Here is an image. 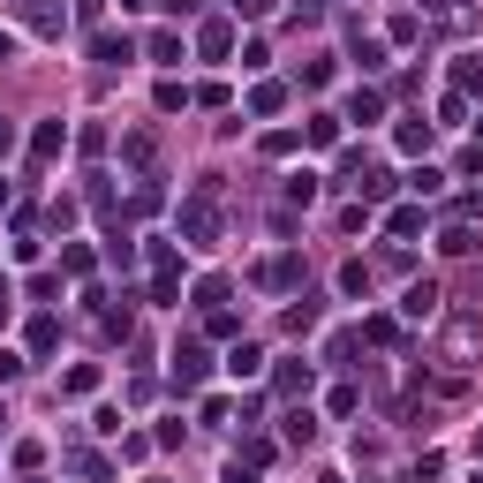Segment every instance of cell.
Masks as SVG:
<instances>
[{
    "label": "cell",
    "mask_w": 483,
    "mask_h": 483,
    "mask_svg": "<svg viewBox=\"0 0 483 483\" xmlns=\"http://www.w3.org/2000/svg\"><path fill=\"white\" fill-rule=\"evenodd\" d=\"M181 242H189V249H212V242H219V204H212V189H197V197L181 204Z\"/></svg>",
    "instance_id": "6da1fadb"
},
{
    "label": "cell",
    "mask_w": 483,
    "mask_h": 483,
    "mask_svg": "<svg viewBox=\"0 0 483 483\" xmlns=\"http://www.w3.org/2000/svg\"><path fill=\"white\" fill-rule=\"evenodd\" d=\"M91 385H98V370H91V363H76L69 377H60V393H76V401H83V393H91Z\"/></svg>",
    "instance_id": "8fae6325"
},
{
    "label": "cell",
    "mask_w": 483,
    "mask_h": 483,
    "mask_svg": "<svg viewBox=\"0 0 483 483\" xmlns=\"http://www.w3.org/2000/svg\"><path fill=\"white\" fill-rule=\"evenodd\" d=\"M91 53H98V60H107V69H114V60H129L136 46H129V31H121V38L107 31V38H91Z\"/></svg>",
    "instance_id": "52a82bcc"
},
{
    "label": "cell",
    "mask_w": 483,
    "mask_h": 483,
    "mask_svg": "<svg viewBox=\"0 0 483 483\" xmlns=\"http://www.w3.org/2000/svg\"><path fill=\"white\" fill-rule=\"evenodd\" d=\"M204 370H212V363H204V348H197V340H181V348H174V393H197V385H204Z\"/></svg>",
    "instance_id": "7a4b0ae2"
},
{
    "label": "cell",
    "mask_w": 483,
    "mask_h": 483,
    "mask_svg": "<svg viewBox=\"0 0 483 483\" xmlns=\"http://www.w3.org/2000/svg\"><path fill=\"white\" fill-rule=\"evenodd\" d=\"M460 83H469V91L483 98V69H476V60H460Z\"/></svg>",
    "instance_id": "2e32d148"
},
{
    "label": "cell",
    "mask_w": 483,
    "mask_h": 483,
    "mask_svg": "<svg viewBox=\"0 0 483 483\" xmlns=\"http://www.w3.org/2000/svg\"><path fill=\"white\" fill-rule=\"evenodd\" d=\"M272 8V0H235V15H265Z\"/></svg>",
    "instance_id": "ac0fdd59"
},
{
    "label": "cell",
    "mask_w": 483,
    "mask_h": 483,
    "mask_svg": "<svg viewBox=\"0 0 483 483\" xmlns=\"http://www.w3.org/2000/svg\"><path fill=\"white\" fill-rule=\"evenodd\" d=\"M60 348V318H38L31 325V355H53Z\"/></svg>",
    "instance_id": "ba28073f"
},
{
    "label": "cell",
    "mask_w": 483,
    "mask_h": 483,
    "mask_svg": "<svg viewBox=\"0 0 483 483\" xmlns=\"http://www.w3.org/2000/svg\"><path fill=\"white\" fill-rule=\"evenodd\" d=\"M23 23L38 38H60V8H53V0H23Z\"/></svg>",
    "instance_id": "277c9868"
},
{
    "label": "cell",
    "mask_w": 483,
    "mask_h": 483,
    "mask_svg": "<svg viewBox=\"0 0 483 483\" xmlns=\"http://www.w3.org/2000/svg\"><path fill=\"white\" fill-rule=\"evenodd\" d=\"M129 8H136V0H129Z\"/></svg>",
    "instance_id": "7402d4cb"
},
{
    "label": "cell",
    "mask_w": 483,
    "mask_h": 483,
    "mask_svg": "<svg viewBox=\"0 0 483 483\" xmlns=\"http://www.w3.org/2000/svg\"><path fill=\"white\" fill-rule=\"evenodd\" d=\"M227 370H235V377H257V370H265V355H257V348H249V340H242L235 355H227Z\"/></svg>",
    "instance_id": "9c48e42d"
},
{
    "label": "cell",
    "mask_w": 483,
    "mask_h": 483,
    "mask_svg": "<svg viewBox=\"0 0 483 483\" xmlns=\"http://www.w3.org/2000/svg\"><path fill=\"white\" fill-rule=\"evenodd\" d=\"M438 249H446V257H469V249H476V227H446V242H438Z\"/></svg>",
    "instance_id": "30bf717a"
},
{
    "label": "cell",
    "mask_w": 483,
    "mask_h": 483,
    "mask_svg": "<svg viewBox=\"0 0 483 483\" xmlns=\"http://www.w3.org/2000/svg\"><path fill=\"white\" fill-rule=\"evenodd\" d=\"M401 310H408V318H438V287H431V280H415L408 295H401Z\"/></svg>",
    "instance_id": "5b68a950"
},
{
    "label": "cell",
    "mask_w": 483,
    "mask_h": 483,
    "mask_svg": "<svg viewBox=\"0 0 483 483\" xmlns=\"http://www.w3.org/2000/svg\"><path fill=\"white\" fill-rule=\"evenodd\" d=\"M227 46H235L227 23H204V31H197V53H204V60H227Z\"/></svg>",
    "instance_id": "8992f818"
},
{
    "label": "cell",
    "mask_w": 483,
    "mask_h": 483,
    "mask_svg": "<svg viewBox=\"0 0 483 483\" xmlns=\"http://www.w3.org/2000/svg\"><path fill=\"white\" fill-rule=\"evenodd\" d=\"M408 181H415V197H438V189H446V174H438V166H415Z\"/></svg>",
    "instance_id": "4fadbf2b"
},
{
    "label": "cell",
    "mask_w": 483,
    "mask_h": 483,
    "mask_svg": "<svg viewBox=\"0 0 483 483\" xmlns=\"http://www.w3.org/2000/svg\"><path fill=\"white\" fill-rule=\"evenodd\" d=\"M152 60H166V69H174V60H181V38H174V31H159V38H152Z\"/></svg>",
    "instance_id": "9a60e30c"
},
{
    "label": "cell",
    "mask_w": 483,
    "mask_h": 483,
    "mask_svg": "<svg viewBox=\"0 0 483 483\" xmlns=\"http://www.w3.org/2000/svg\"><path fill=\"white\" fill-rule=\"evenodd\" d=\"M69 152V129H60V121H38L31 129V159H60Z\"/></svg>",
    "instance_id": "3957f363"
},
{
    "label": "cell",
    "mask_w": 483,
    "mask_h": 483,
    "mask_svg": "<svg viewBox=\"0 0 483 483\" xmlns=\"http://www.w3.org/2000/svg\"><path fill=\"white\" fill-rule=\"evenodd\" d=\"M476 460H483V438H476Z\"/></svg>",
    "instance_id": "44dd1931"
},
{
    "label": "cell",
    "mask_w": 483,
    "mask_h": 483,
    "mask_svg": "<svg viewBox=\"0 0 483 483\" xmlns=\"http://www.w3.org/2000/svg\"><path fill=\"white\" fill-rule=\"evenodd\" d=\"M15 152V129H8V121H0V159H8Z\"/></svg>",
    "instance_id": "d6986e66"
},
{
    "label": "cell",
    "mask_w": 483,
    "mask_h": 483,
    "mask_svg": "<svg viewBox=\"0 0 483 483\" xmlns=\"http://www.w3.org/2000/svg\"><path fill=\"white\" fill-rule=\"evenodd\" d=\"M0 60H15V38H8V31H0Z\"/></svg>",
    "instance_id": "ffe728a7"
},
{
    "label": "cell",
    "mask_w": 483,
    "mask_h": 483,
    "mask_svg": "<svg viewBox=\"0 0 483 483\" xmlns=\"http://www.w3.org/2000/svg\"><path fill=\"white\" fill-rule=\"evenodd\" d=\"M159 8H166V15H197V0H159Z\"/></svg>",
    "instance_id": "e0dca14e"
},
{
    "label": "cell",
    "mask_w": 483,
    "mask_h": 483,
    "mask_svg": "<svg viewBox=\"0 0 483 483\" xmlns=\"http://www.w3.org/2000/svg\"><path fill=\"white\" fill-rule=\"evenodd\" d=\"M385 227H393V235H423V212H415V204H401V212H393Z\"/></svg>",
    "instance_id": "5bb4252c"
},
{
    "label": "cell",
    "mask_w": 483,
    "mask_h": 483,
    "mask_svg": "<svg viewBox=\"0 0 483 483\" xmlns=\"http://www.w3.org/2000/svg\"><path fill=\"white\" fill-rule=\"evenodd\" d=\"M249 107H257V114H280V107H287V91H280V83H257V98H249Z\"/></svg>",
    "instance_id": "7c38bea8"
}]
</instances>
